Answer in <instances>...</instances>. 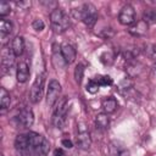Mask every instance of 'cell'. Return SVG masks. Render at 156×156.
Here are the masks:
<instances>
[{"label":"cell","mask_w":156,"mask_h":156,"mask_svg":"<svg viewBox=\"0 0 156 156\" xmlns=\"http://www.w3.org/2000/svg\"><path fill=\"white\" fill-rule=\"evenodd\" d=\"M50 23H51V28L57 34H61V33L66 32L68 29V27H69L68 16L60 7H55L50 12Z\"/></svg>","instance_id":"obj_1"},{"label":"cell","mask_w":156,"mask_h":156,"mask_svg":"<svg viewBox=\"0 0 156 156\" xmlns=\"http://www.w3.org/2000/svg\"><path fill=\"white\" fill-rule=\"evenodd\" d=\"M67 111H68V100H67V98L58 99V101L56 102V106L54 108V113H52V118H51L52 124L56 128L62 129L65 127Z\"/></svg>","instance_id":"obj_2"},{"label":"cell","mask_w":156,"mask_h":156,"mask_svg":"<svg viewBox=\"0 0 156 156\" xmlns=\"http://www.w3.org/2000/svg\"><path fill=\"white\" fill-rule=\"evenodd\" d=\"M76 17L82 20L87 27L93 28L98 21V10L93 4L87 2L78 10V15Z\"/></svg>","instance_id":"obj_3"},{"label":"cell","mask_w":156,"mask_h":156,"mask_svg":"<svg viewBox=\"0 0 156 156\" xmlns=\"http://www.w3.org/2000/svg\"><path fill=\"white\" fill-rule=\"evenodd\" d=\"M44 84H45V74L40 73L34 79L30 88V93H29V99L33 104H38L41 100L43 93H44Z\"/></svg>","instance_id":"obj_4"},{"label":"cell","mask_w":156,"mask_h":156,"mask_svg":"<svg viewBox=\"0 0 156 156\" xmlns=\"http://www.w3.org/2000/svg\"><path fill=\"white\" fill-rule=\"evenodd\" d=\"M76 143H77V146L82 150H88L91 146V138H90L89 130L84 123H80L77 128Z\"/></svg>","instance_id":"obj_5"},{"label":"cell","mask_w":156,"mask_h":156,"mask_svg":"<svg viewBox=\"0 0 156 156\" xmlns=\"http://www.w3.org/2000/svg\"><path fill=\"white\" fill-rule=\"evenodd\" d=\"M61 93V85L56 79H51L48 85V91H46V104L52 107L57 101L58 96Z\"/></svg>","instance_id":"obj_6"},{"label":"cell","mask_w":156,"mask_h":156,"mask_svg":"<svg viewBox=\"0 0 156 156\" xmlns=\"http://www.w3.org/2000/svg\"><path fill=\"white\" fill-rule=\"evenodd\" d=\"M118 21L123 26H132L135 22V11H134V7L132 5H129V4L124 5L121 9V11H119Z\"/></svg>","instance_id":"obj_7"},{"label":"cell","mask_w":156,"mask_h":156,"mask_svg":"<svg viewBox=\"0 0 156 156\" xmlns=\"http://www.w3.org/2000/svg\"><path fill=\"white\" fill-rule=\"evenodd\" d=\"M16 121H17V124L21 127V128H29L32 127L33 122H34V115H33V111L30 108H22L20 111V113L16 116Z\"/></svg>","instance_id":"obj_8"},{"label":"cell","mask_w":156,"mask_h":156,"mask_svg":"<svg viewBox=\"0 0 156 156\" xmlns=\"http://www.w3.org/2000/svg\"><path fill=\"white\" fill-rule=\"evenodd\" d=\"M13 63H15V54L11 50V48L7 49V50H4L2 55H1V69H2V73H9L11 71Z\"/></svg>","instance_id":"obj_9"},{"label":"cell","mask_w":156,"mask_h":156,"mask_svg":"<svg viewBox=\"0 0 156 156\" xmlns=\"http://www.w3.org/2000/svg\"><path fill=\"white\" fill-rule=\"evenodd\" d=\"M61 54L63 56V60L66 63H73L76 61V57H77V52H76V49L68 44V43H63L61 45Z\"/></svg>","instance_id":"obj_10"},{"label":"cell","mask_w":156,"mask_h":156,"mask_svg":"<svg viewBox=\"0 0 156 156\" xmlns=\"http://www.w3.org/2000/svg\"><path fill=\"white\" fill-rule=\"evenodd\" d=\"M147 27H149V24L145 23L143 20H140V21L134 22V23L129 27L128 32H129L132 35H134V37H143V35L146 34Z\"/></svg>","instance_id":"obj_11"},{"label":"cell","mask_w":156,"mask_h":156,"mask_svg":"<svg viewBox=\"0 0 156 156\" xmlns=\"http://www.w3.org/2000/svg\"><path fill=\"white\" fill-rule=\"evenodd\" d=\"M28 77H29V68H28V65L22 61L17 65V71H16V78H17V82L20 83H26L28 80Z\"/></svg>","instance_id":"obj_12"},{"label":"cell","mask_w":156,"mask_h":156,"mask_svg":"<svg viewBox=\"0 0 156 156\" xmlns=\"http://www.w3.org/2000/svg\"><path fill=\"white\" fill-rule=\"evenodd\" d=\"M11 50L13 51L15 56H21L24 51V39L21 35H17L12 39L11 43Z\"/></svg>","instance_id":"obj_13"},{"label":"cell","mask_w":156,"mask_h":156,"mask_svg":"<svg viewBox=\"0 0 156 156\" xmlns=\"http://www.w3.org/2000/svg\"><path fill=\"white\" fill-rule=\"evenodd\" d=\"M57 61H58V67L62 68L65 65H67L63 60V56L61 54V46H58L57 44L52 45V62L55 65V67L57 66Z\"/></svg>","instance_id":"obj_14"},{"label":"cell","mask_w":156,"mask_h":156,"mask_svg":"<svg viewBox=\"0 0 156 156\" xmlns=\"http://www.w3.org/2000/svg\"><path fill=\"white\" fill-rule=\"evenodd\" d=\"M110 124V118L107 113H99L95 117V126L99 130H106Z\"/></svg>","instance_id":"obj_15"},{"label":"cell","mask_w":156,"mask_h":156,"mask_svg":"<svg viewBox=\"0 0 156 156\" xmlns=\"http://www.w3.org/2000/svg\"><path fill=\"white\" fill-rule=\"evenodd\" d=\"M15 147L20 151H27L28 150V135L18 134L15 139Z\"/></svg>","instance_id":"obj_16"},{"label":"cell","mask_w":156,"mask_h":156,"mask_svg":"<svg viewBox=\"0 0 156 156\" xmlns=\"http://www.w3.org/2000/svg\"><path fill=\"white\" fill-rule=\"evenodd\" d=\"M117 106H118V102H117V100L115 98H107V99H105L102 101V108H104L105 113H112V112H115L116 108H117Z\"/></svg>","instance_id":"obj_17"},{"label":"cell","mask_w":156,"mask_h":156,"mask_svg":"<svg viewBox=\"0 0 156 156\" xmlns=\"http://www.w3.org/2000/svg\"><path fill=\"white\" fill-rule=\"evenodd\" d=\"M10 102H11L10 93L5 88H1L0 89V106H1V108L6 110L10 106Z\"/></svg>","instance_id":"obj_18"},{"label":"cell","mask_w":156,"mask_h":156,"mask_svg":"<svg viewBox=\"0 0 156 156\" xmlns=\"http://www.w3.org/2000/svg\"><path fill=\"white\" fill-rule=\"evenodd\" d=\"M143 21L147 24L156 23V9H146L143 12Z\"/></svg>","instance_id":"obj_19"},{"label":"cell","mask_w":156,"mask_h":156,"mask_svg":"<svg viewBox=\"0 0 156 156\" xmlns=\"http://www.w3.org/2000/svg\"><path fill=\"white\" fill-rule=\"evenodd\" d=\"M11 32H12V23H11V21L1 18V21H0V33H1V37L5 38Z\"/></svg>","instance_id":"obj_20"},{"label":"cell","mask_w":156,"mask_h":156,"mask_svg":"<svg viewBox=\"0 0 156 156\" xmlns=\"http://www.w3.org/2000/svg\"><path fill=\"white\" fill-rule=\"evenodd\" d=\"M94 80L100 85V87H106V85H111L112 84V79L108 76H96L94 78Z\"/></svg>","instance_id":"obj_21"},{"label":"cell","mask_w":156,"mask_h":156,"mask_svg":"<svg viewBox=\"0 0 156 156\" xmlns=\"http://www.w3.org/2000/svg\"><path fill=\"white\" fill-rule=\"evenodd\" d=\"M83 76H84V67H83V65H77V67L74 69V79H76V82L78 84L82 83Z\"/></svg>","instance_id":"obj_22"},{"label":"cell","mask_w":156,"mask_h":156,"mask_svg":"<svg viewBox=\"0 0 156 156\" xmlns=\"http://www.w3.org/2000/svg\"><path fill=\"white\" fill-rule=\"evenodd\" d=\"M118 88H119V91H121V93L127 91V90H129L130 88H133V82H132L129 78H124V79H122V80L119 82Z\"/></svg>","instance_id":"obj_23"},{"label":"cell","mask_w":156,"mask_h":156,"mask_svg":"<svg viewBox=\"0 0 156 156\" xmlns=\"http://www.w3.org/2000/svg\"><path fill=\"white\" fill-rule=\"evenodd\" d=\"M10 12H11L10 2H7V1H1V2H0V16H1V17H5V16L9 15Z\"/></svg>","instance_id":"obj_24"},{"label":"cell","mask_w":156,"mask_h":156,"mask_svg":"<svg viewBox=\"0 0 156 156\" xmlns=\"http://www.w3.org/2000/svg\"><path fill=\"white\" fill-rule=\"evenodd\" d=\"M99 88H100V85H99L94 79H90V80L88 82V84H87V91L90 93V94L98 93V91H99Z\"/></svg>","instance_id":"obj_25"},{"label":"cell","mask_w":156,"mask_h":156,"mask_svg":"<svg viewBox=\"0 0 156 156\" xmlns=\"http://www.w3.org/2000/svg\"><path fill=\"white\" fill-rule=\"evenodd\" d=\"M32 27H33V29H35L37 32H40V30H43V29H44L45 23H44V21H43V20L37 18V20H34V21H33Z\"/></svg>","instance_id":"obj_26"},{"label":"cell","mask_w":156,"mask_h":156,"mask_svg":"<svg viewBox=\"0 0 156 156\" xmlns=\"http://www.w3.org/2000/svg\"><path fill=\"white\" fill-rule=\"evenodd\" d=\"M146 54L149 55L150 58L155 60L156 61V44H152V45H149L147 49H146Z\"/></svg>","instance_id":"obj_27"},{"label":"cell","mask_w":156,"mask_h":156,"mask_svg":"<svg viewBox=\"0 0 156 156\" xmlns=\"http://www.w3.org/2000/svg\"><path fill=\"white\" fill-rule=\"evenodd\" d=\"M113 35V30L111 29V28H105L102 32H101V37H104V38H110V37H112Z\"/></svg>","instance_id":"obj_28"},{"label":"cell","mask_w":156,"mask_h":156,"mask_svg":"<svg viewBox=\"0 0 156 156\" xmlns=\"http://www.w3.org/2000/svg\"><path fill=\"white\" fill-rule=\"evenodd\" d=\"M16 5H17L18 7L26 9V7H29V6H30V1H20V2H16Z\"/></svg>","instance_id":"obj_29"},{"label":"cell","mask_w":156,"mask_h":156,"mask_svg":"<svg viewBox=\"0 0 156 156\" xmlns=\"http://www.w3.org/2000/svg\"><path fill=\"white\" fill-rule=\"evenodd\" d=\"M61 143H62V145H63L65 147H67V149H71V147H73V144H72V141H71V140H68V139H63Z\"/></svg>","instance_id":"obj_30"},{"label":"cell","mask_w":156,"mask_h":156,"mask_svg":"<svg viewBox=\"0 0 156 156\" xmlns=\"http://www.w3.org/2000/svg\"><path fill=\"white\" fill-rule=\"evenodd\" d=\"M54 156H66V155H65V152H63L62 150L56 149V150H55V152H54Z\"/></svg>","instance_id":"obj_31"},{"label":"cell","mask_w":156,"mask_h":156,"mask_svg":"<svg viewBox=\"0 0 156 156\" xmlns=\"http://www.w3.org/2000/svg\"><path fill=\"white\" fill-rule=\"evenodd\" d=\"M151 71H152V74L156 77V61H155V63L152 65V68H151Z\"/></svg>","instance_id":"obj_32"}]
</instances>
